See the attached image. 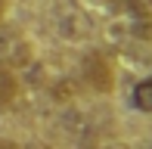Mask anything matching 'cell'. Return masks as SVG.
<instances>
[{"instance_id": "6da1fadb", "label": "cell", "mask_w": 152, "mask_h": 149, "mask_svg": "<svg viewBox=\"0 0 152 149\" xmlns=\"http://www.w3.org/2000/svg\"><path fill=\"white\" fill-rule=\"evenodd\" d=\"M31 62V44L25 40L22 31H16L12 25L0 22V65L6 69H22Z\"/></svg>"}, {"instance_id": "7a4b0ae2", "label": "cell", "mask_w": 152, "mask_h": 149, "mask_svg": "<svg viewBox=\"0 0 152 149\" xmlns=\"http://www.w3.org/2000/svg\"><path fill=\"white\" fill-rule=\"evenodd\" d=\"M115 16H121L124 22H127V31L134 37H140V40L152 37V12H149L146 0H124Z\"/></svg>"}, {"instance_id": "3957f363", "label": "cell", "mask_w": 152, "mask_h": 149, "mask_svg": "<svg viewBox=\"0 0 152 149\" xmlns=\"http://www.w3.org/2000/svg\"><path fill=\"white\" fill-rule=\"evenodd\" d=\"M81 72H84V81H90L93 90H99V93L112 90V65L102 53H87Z\"/></svg>"}, {"instance_id": "277c9868", "label": "cell", "mask_w": 152, "mask_h": 149, "mask_svg": "<svg viewBox=\"0 0 152 149\" xmlns=\"http://www.w3.org/2000/svg\"><path fill=\"white\" fill-rule=\"evenodd\" d=\"M16 96H19V81H16V74H12V69L0 65V106H10Z\"/></svg>"}, {"instance_id": "5b68a950", "label": "cell", "mask_w": 152, "mask_h": 149, "mask_svg": "<svg viewBox=\"0 0 152 149\" xmlns=\"http://www.w3.org/2000/svg\"><path fill=\"white\" fill-rule=\"evenodd\" d=\"M134 106L140 112H152V78L140 81V84L134 87Z\"/></svg>"}, {"instance_id": "8992f818", "label": "cell", "mask_w": 152, "mask_h": 149, "mask_svg": "<svg viewBox=\"0 0 152 149\" xmlns=\"http://www.w3.org/2000/svg\"><path fill=\"white\" fill-rule=\"evenodd\" d=\"M90 3H96V6H102V9H109V12H118L124 0H90Z\"/></svg>"}, {"instance_id": "52a82bcc", "label": "cell", "mask_w": 152, "mask_h": 149, "mask_svg": "<svg viewBox=\"0 0 152 149\" xmlns=\"http://www.w3.org/2000/svg\"><path fill=\"white\" fill-rule=\"evenodd\" d=\"M0 149H22L19 143H6V140H0Z\"/></svg>"}, {"instance_id": "ba28073f", "label": "cell", "mask_w": 152, "mask_h": 149, "mask_svg": "<svg viewBox=\"0 0 152 149\" xmlns=\"http://www.w3.org/2000/svg\"><path fill=\"white\" fill-rule=\"evenodd\" d=\"M0 22H3V0H0Z\"/></svg>"}, {"instance_id": "9c48e42d", "label": "cell", "mask_w": 152, "mask_h": 149, "mask_svg": "<svg viewBox=\"0 0 152 149\" xmlns=\"http://www.w3.org/2000/svg\"><path fill=\"white\" fill-rule=\"evenodd\" d=\"M146 6H152V0H146Z\"/></svg>"}, {"instance_id": "30bf717a", "label": "cell", "mask_w": 152, "mask_h": 149, "mask_svg": "<svg viewBox=\"0 0 152 149\" xmlns=\"http://www.w3.org/2000/svg\"><path fill=\"white\" fill-rule=\"evenodd\" d=\"M99 149H112V146H99Z\"/></svg>"}, {"instance_id": "8fae6325", "label": "cell", "mask_w": 152, "mask_h": 149, "mask_svg": "<svg viewBox=\"0 0 152 149\" xmlns=\"http://www.w3.org/2000/svg\"><path fill=\"white\" fill-rule=\"evenodd\" d=\"M149 149H152V146H149Z\"/></svg>"}]
</instances>
